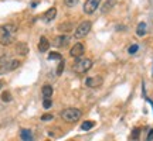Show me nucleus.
Masks as SVG:
<instances>
[{
  "label": "nucleus",
  "instance_id": "f257e3e1",
  "mask_svg": "<svg viewBox=\"0 0 153 141\" xmlns=\"http://www.w3.org/2000/svg\"><path fill=\"white\" fill-rule=\"evenodd\" d=\"M17 35V26L13 23L0 26V45H10L14 43Z\"/></svg>",
  "mask_w": 153,
  "mask_h": 141
},
{
  "label": "nucleus",
  "instance_id": "f03ea898",
  "mask_svg": "<svg viewBox=\"0 0 153 141\" xmlns=\"http://www.w3.org/2000/svg\"><path fill=\"white\" fill-rule=\"evenodd\" d=\"M20 66V61L13 59L10 55H1L0 57V75L9 73L11 70L17 69Z\"/></svg>",
  "mask_w": 153,
  "mask_h": 141
},
{
  "label": "nucleus",
  "instance_id": "7ed1b4c3",
  "mask_svg": "<svg viewBox=\"0 0 153 141\" xmlns=\"http://www.w3.org/2000/svg\"><path fill=\"white\" fill-rule=\"evenodd\" d=\"M82 116V112L79 109L76 107H68V109H64L61 112V119L68 121V123H75L78 120L81 119Z\"/></svg>",
  "mask_w": 153,
  "mask_h": 141
},
{
  "label": "nucleus",
  "instance_id": "20e7f679",
  "mask_svg": "<svg viewBox=\"0 0 153 141\" xmlns=\"http://www.w3.org/2000/svg\"><path fill=\"white\" fill-rule=\"evenodd\" d=\"M91 68H92V59H89V58H78L72 65V69L76 73H85Z\"/></svg>",
  "mask_w": 153,
  "mask_h": 141
},
{
  "label": "nucleus",
  "instance_id": "39448f33",
  "mask_svg": "<svg viewBox=\"0 0 153 141\" xmlns=\"http://www.w3.org/2000/svg\"><path fill=\"white\" fill-rule=\"evenodd\" d=\"M91 27H92V24L91 21H82L78 27L75 28V33H74V37L75 38H84L85 35H88V33L91 31Z\"/></svg>",
  "mask_w": 153,
  "mask_h": 141
},
{
  "label": "nucleus",
  "instance_id": "423d86ee",
  "mask_svg": "<svg viewBox=\"0 0 153 141\" xmlns=\"http://www.w3.org/2000/svg\"><path fill=\"white\" fill-rule=\"evenodd\" d=\"M101 4V0H87L84 4V13L85 14H92L97 11V9Z\"/></svg>",
  "mask_w": 153,
  "mask_h": 141
},
{
  "label": "nucleus",
  "instance_id": "0eeeda50",
  "mask_svg": "<svg viewBox=\"0 0 153 141\" xmlns=\"http://www.w3.org/2000/svg\"><path fill=\"white\" fill-rule=\"evenodd\" d=\"M102 83H104V79H102V76H99V75L89 76V78H87V79H85V85H87L88 87H92V89L99 87Z\"/></svg>",
  "mask_w": 153,
  "mask_h": 141
},
{
  "label": "nucleus",
  "instance_id": "6e6552de",
  "mask_svg": "<svg viewBox=\"0 0 153 141\" xmlns=\"http://www.w3.org/2000/svg\"><path fill=\"white\" fill-rule=\"evenodd\" d=\"M84 52H85V47L82 45L81 43H76L74 44L71 47V49H70V55H71L72 58H81L82 55H84Z\"/></svg>",
  "mask_w": 153,
  "mask_h": 141
},
{
  "label": "nucleus",
  "instance_id": "1a4fd4ad",
  "mask_svg": "<svg viewBox=\"0 0 153 141\" xmlns=\"http://www.w3.org/2000/svg\"><path fill=\"white\" fill-rule=\"evenodd\" d=\"M68 43H70V35L68 34H61V35H57L54 38V47H57V48L67 47Z\"/></svg>",
  "mask_w": 153,
  "mask_h": 141
},
{
  "label": "nucleus",
  "instance_id": "9d476101",
  "mask_svg": "<svg viewBox=\"0 0 153 141\" xmlns=\"http://www.w3.org/2000/svg\"><path fill=\"white\" fill-rule=\"evenodd\" d=\"M20 138L23 141H34L33 131L28 129H20Z\"/></svg>",
  "mask_w": 153,
  "mask_h": 141
},
{
  "label": "nucleus",
  "instance_id": "9b49d317",
  "mask_svg": "<svg viewBox=\"0 0 153 141\" xmlns=\"http://www.w3.org/2000/svg\"><path fill=\"white\" fill-rule=\"evenodd\" d=\"M16 54L20 57H26L28 54V47L26 43H17L16 45Z\"/></svg>",
  "mask_w": 153,
  "mask_h": 141
},
{
  "label": "nucleus",
  "instance_id": "f8f14e48",
  "mask_svg": "<svg viewBox=\"0 0 153 141\" xmlns=\"http://www.w3.org/2000/svg\"><path fill=\"white\" fill-rule=\"evenodd\" d=\"M50 49V41L47 40V37H40V43H38V51L40 52H47Z\"/></svg>",
  "mask_w": 153,
  "mask_h": 141
},
{
  "label": "nucleus",
  "instance_id": "ddd939ff",
  "mask_svg": "<svg viewBox=\"0 0 153 141\" xmlns=\"http://www.w3.org/2000/svg\"><path fill=\"white\" fill-rule=\"evenodd\" d=\"M55 16H57V9H55V7H50L48 10L44 13L43 17H44L45 21H53V20L55 18Z\"/></svg>",
  "mask_w": 153,
  "mask_h": 141
},
{
  "label": "nucleus",
  "instance_id": "4468645a",
  "mask_svg": "<svg viewBox=\"0 0 153 141\" xmlns=\"http://www.w3.org/2000/svg\"><path fill=\"white\" fill-rule=\"evenodd\" d=\"M53 86L51 85H44L43 89H41V95H43L44 99H51V96H53Z\"/></svg>",
  "mask_w": 153,
  "mask_h": 141
},
{
  "label": "nucleus",
  "instance_id": "2eb2a0df",
  "mask_svg": "<svg viewBox=\"0 0 153 141\" xmlns=\"http://www.w3.org/2000/svg\"><path fill=\"white\" fill-rule=\"evenodd\" d=\"M136 35L137 37H145L146 35V23H139L136 27Z\"/></svg>",
  "mask_w": 153,
  "mask_h": 141
},
{
  "label": "nucleus",
  "instance_id": "dca6fc26",
  "mask_svg": "<svg viewBox=\"0 0 153 141\" xmlns=\"http://www.w3.org/2000/svg\"><path fill=\"white\" fill-rule=\"evenodd\" d=\"M94 126H95V121H92V120H87V121H84V123L81 124V130L88 131V130H91Z\"/></svg>",
  "mask_w": 153,
  "mask_h": 141
},
{
  "label": "nucleus",
  "instance_id": "f3484780",
  "mask_svg": "<svg viewBox=\"0 0 153 141\" xmlns=\"http://www.w3.org/2000/svg\"><path fill=\"white\" fill-rule=\"evenodd\" d=\"M58 30H60V31H64V33H68V31H72V24L71 23H68V24H64V23H62V24H60V26H58Z\"/></svg>",
  "mask_w": 153,
  "mask_h": 141
},
{
  "label": "nucleus",
  "instance_id": "a211bd4d",
  "mask_svg": "<svg viewBox=\"0 0 153 141\" xmlns=\"http://www.w3.org/2000/svg\"><path fill=\"white\" fill-rule=\"evenodd\" d=\"M1 100L4 102V103H9V102H11V93L9 92V90H4V92H1Z\"/></svg>",
  "mask_w": 153,
  "mask_h": 141
},
{
  "label": "nucleus",
  "instance_id": "6ab92c4d",
  "mask_svg": "<svg viewBox=\"0 0 153 141\" xmlns=\"http://www.w3.org/2000/svg\"><path fill=\"white\" fill-rule=\"evenodd\" d=\"M114 4H115V0H108L104 4V7H102V13H108V11L114 7Z\"/></svg>",
  "mask_w": 153,
  "mask_h": 141
},
{
  "label": "nucleus",
  "instance_id": "aec40b11",
  "mask_svg": "<svg viewBox=\"0 0 153 141\" xmlns=\"http://www.w3.org/2000/svg\"><path fill=\"white\" fill-rule=\"evenodd\" d=\"M137 51H139V45H137V44H132L131 47L128 48V54L133 55V54H136Z\"/></svg>",
  "mask_w": 153,
  "mask_h": 141
},
{
  "label": "nucleus",
  "instance_id": "412c9836",
  "mask_svg": "<svg viewBox=\"0 0 153 141\" xmlns=\"http://www.w3.org/2000/svg\"><path fill=\"white\" fill-rule=\"evenodd\" d=\"M139 136H140V129H139V127L133 129V130H132L131 138H132V140H139Z\"/></svg>",
  "mask_w": 153,
  "mask_h": 141
},
{
  "label": "nucleus",
  "instance_id": "4be33fe9",
  "mask_svg": "<svg viewBox=\"0 0 153 141\" xmlns=\"http://www.w3.org/2000/svg\"><path fill=\"white\" fill-rule=\"evenodd\" d=\"M48 59H58V61H62V57H61V54H58V52H50L48 54Z\"/></svg>",
  "mask_w": 153,
  "mask_h": 141
},
{
  "label": "nucleus",
  "instance_id": "5701e85b",
  "mask_svg": "<svg viewBox=\"0 0 153 141\" xmlns=\"http://www.w3.org/2000/svg\"><path fill=\"white\" fill-rule=\"evenodd\" d=\"M64 65H65V62H64V59L60 61V64H58V68H57V76H61V73H62V70H64Z\"/></svg>",
  "mask_w": 153,
  "mask_h": 141
},
{
  "label": "nucleus",
  "instance_id": "b1692460",
  "mask_svg": "<svg viewBox=\"0 0 153 141\" xmlns=\"http://www.w3.org/2000/svg\"><path fill=\"white\" fill-rule=\"evenodd\" d=\"M64 3H65L67 7H75L78 0H64Z\"/></svg>",
  "mask_w": 153,
  "mask_h": 141
},
{
  "label": "nucleus",
  "instance_id": "393cba45",
  "mask_svg": "<svg viewBox=\"0 0 153 141\" xmlns=\"http://www.w3.org/2000/svg\"><path fill=\"white\" fill-rule=\"evenodd\" d=\"M41 120H43V121H50V120H54V116L50 113H45L41 116Z\"/></svg>",
  "mask_w": 153,
  "mask_h": 141
},
{
  "label": "nucleus",
  "instance_id": "a878e982",
  "mask_svg": "<svg viewBox=\"0 0 153 141\" xmlns=\"http://www.w3.org/2000/svg\"><path fill=\"white\" fill-rule=\"evenodd\" d=\"M43 106H44V109H50L53 106V100H51V99H44Z\"/></svg>",
  "mask_w": 153,
  "mask_h": 141
},
{
  "label": "nucleus",
  "instance_id": "bb28decb",
  "mask_svg": "<svg viewBox=\"0 0 153 141\" xmlns=\"http://www.w3.org/2000/svg\"><path fill=\"white\" fill-rule=\"evenodd\" d=\"M152 140H153V129H150L148 137H146V141H152Z\"/></svg>",
  "mask_w": 153,
  "mask_h": 141
},
{
  "label": "nucleus",
  "instance_id": "cd10ccee",
  "mask_svg": "<svg viewBox=\"0 0 153 141\" xmlns=\"http://www.w3.org/2000/svg\"><path fill=\"white\" fill-rule=\"evenodd\" d=\"M3 85H4V83H3V81H0V92H1V87H3Z\"/></svg>",
  "mask_w": 153,
  "mask_h": 141
}]
</instances>
